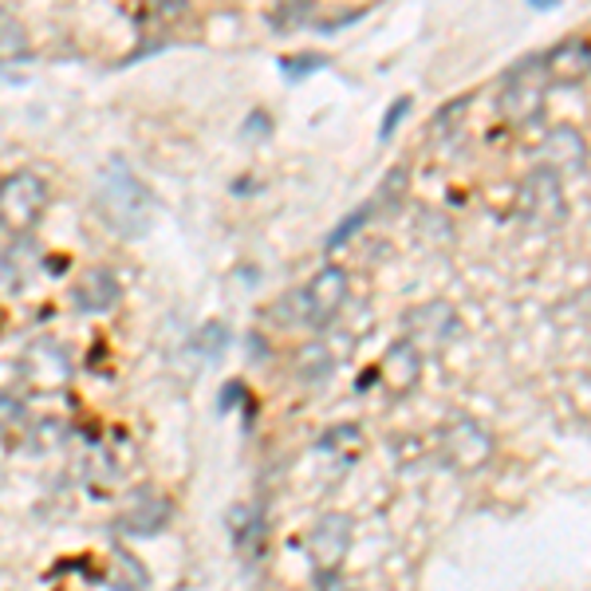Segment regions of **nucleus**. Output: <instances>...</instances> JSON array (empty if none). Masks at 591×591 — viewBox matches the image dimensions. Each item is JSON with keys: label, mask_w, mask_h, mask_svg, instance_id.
Masks as SVG:
<instances>
[{"label": "nucleus", "mask_w": 591, "mask_h": 591, "mask_svg": "<svg viewBox=\"0 0 591 591\" xmlns=\"http://www.w3.org/2000/svg\"><path fill=\"white\" fill-rule=\"evenodd\" d=\"M95 209L103 217V225L118 236H142L154 217V194L142 177L130 170V162L111 158L103 174H99L95 189Z\"/></svg>", "instance_id": "1"}, {"label": "nucleus", "mask_w": 591, "mask_h": 591, "mask_svg": "<svg viewBox=\"0 0 591 591\" xmlns=\"http://www.w3.org/2000/svg\"><path fill=\"white\" fill-rule=\"evenodd\" d=\"M347 300V273L344 268H324V273H315L304 288H296L288 300L276 304V312L288 315L292 324H312V327H324L332 324V315L344 308Z\"/></svg>", "instance_id": "2"}, {"label": "nucleus", "mask_w": 591, "mask_h": 591, "mask_svg": "<svg viewBox=\"0 0 591 591\" xmlns=\"http://www.w3.org/2000/svg\"><path fill=\"white\" fill-rule=\"evenodd\" d=\"M48 209V182L32 170H16L0 182V225L9 233H28Z\"/></svg>", "instance_id": "3"}, {"label": "nucleus", "mask_w": 591, "mask_h": 591, "mask_svg": "<svg viewBox=\"0 0 591 591\" xmlns=\"http://www.w3.org/2000/svg\"><path fill=\"white\" fill-rule=\"evenodd\" d=\"M544 91H548V76H544L541 56L524 59L505 76L501 88V115L509 118L512 127H529L532 118H541L544 107Z\"/></svg>", "instance_id": "4"}, {"label": "nucleus", "mask_w": 591, "mask_h": 591, "mask_svg": "<svg viewBox=\"0 0 591 591\" xmlns=\"http://www.w3.org/2000/svg\"><path fill=\"white\" fill-rule=\"evenodd\" d=\"M304 548H308V560H312L315 571L335 576L339 564L347 560V548H351V521H347L344 512H324V517L308 529Z\"/></svg>", "instance_id": "5"}, {"label": "nucleus", "mask_w": 591, "mask_h": 591, "mask_svg": "<svg viewBox=\"0 0 591 591\" xmlns=\"http://www.w3.org/2000/svg\"><path fill=\"white\" fill-rule=\"evenodd\" d=\"M442 453L453 470H482L493 457V438L482 422L473 418H453L442 430Z\"/></svg>", "instance_id": "6"}, {"label": "nucleus", "mask_w": 591, "mask_h": 591, "mask_svg": "<svg viewBox=\"0 0 591 591\" xmlns=\"http://www.w3.org/2000/svg\"><path fill=\"white\" fill-rule=\"evenodd\" d=\"M544 76L548 83H564V88H576L583 79H591V39L588 36H568L560 39L556 48H548L541 56Z\"/></svg>", "instance_id": "7"}, {"label": "nucleus", "mask_w": 591, "mask_h": 591, "mask_svg": "<svg viewBox=\"0 0 591 591\" xmlns=\"http://www.w3.org/2000/svg\"><path fill=\"white\" fill-rule=\"evenodd\" d=\"M560 174L552 166H541L536 174L524 182V194H521V209L532 217V221H541V225H560L564 221V194H560Z\"/></svg>", "instance_id": "8"}, {"label": "nucleus", "mask_w": 591, "mask_h": 591, "mask_svg": "<svg viewBox=\"0 0 591 591\" xmlns=\"http://www.w3.org/2000/svg\"><path fill=\"white\" fill-rule=\"evenodd\" d=\"M24 374H28V383H36L39 391H59L71 379L68 347H59L56 339H36L24 351Z\"/></svg>", "instance_id": "9"}, {"label": "nucleus", "mask_w": 591, "mask_h": 591, "mask_svg": "<svg viewBox=\"0 0 591 591\" xmlns=\"http://www.w3.org/2000/svg\"><path fill=\"white\" fill-rule=\"evenodd\" d=\"M406 320H410V347H418V351L422 347H442L445 339L457 335V312L450 304H442V300L414 308Z\"/></svg>", "instance_id": "10"}, {"label": "nucleus", "mask_w": 591, "mask_h": 591, "mask_svg": "<svg viewBox=\"0 0 591 591\" xmlns=\"http://www.w3.org/2000/svg\"><path fill=\"white\" fill-rule=\"evenodd\" d=\"M118 296H123V285H118V276L111 268H91L76 280L71 288V300H76L79 312L88 315H103L118 304Z\"/></svg>", "instance_id": "11"}, {"label": "nucleus", "mask_w": 591, "mask_h": 591, "mask_svg": "<svg viewBox=\"0 0 591 591\" xmlns=\"http://www.w3.org/2000/svg\"><path fill=\"white\" fill-rule=\"evenodd\" d=\"M418 371H422V351L410 344H394L391 351L383 355V363H379V379H383L394 394L410 391V386L418 383Z\"/></svg>", "instance_id": "12"}, {"label": "nucleus", "mask_w": 591, "mask_h": 591, "mask_svg": "<svg viewBox=\"0 0 591 591\" xmlns=\"http://www.w3.org/2000/svg\"><path fill=\"white\" fill-rule=\"evenodd\" d=\"M229 524V536H233V544L241 552L248 548H260V541H265V512L256 509V505H233L225 517Z\"/></svg>", "instance_id": "13"}, {"label": "nucleus", "mask_w": 591, "mask_h": 591, "mask_svg": "<svg viewBox=\"0 0 591 591\" xmlns=\"http://www.w3.org/2000/svg\"><path fill=\"white\" fill-rule=\"evenodd\" d=\"M166 521H170V501H147V505H138V509L127 512L123 529H127L130 536H154Z\"/></svg>", "instance_id": "14"}, {"label": "nucleus", "mask_w": 591, "mask_h": 591, "mask_svg": "<svg viewBox=\"0 0 591 591\" xmlns=\"http://www.w3.org/2000/svg\"><path fill=\"white\" fill-rule=\"evenodd\" d=\"M568 150H571V162H576V166L588 158V147H583V138L576 135V130H568V127L552 130L548 142H544V162H568Z\"/></svg>", "instance_id": "15"}, {"label": "nucleus", "mask_w": 591, "mask_h": 591, "mask_svg": "<svg viewBox=\"0 0 591 591\" xmlns=\"http://www.w3.org/2000/svg\"><path fill=\"white\" fill-rule=\"evenodd\" d=\"M229 344V327L221 324V320H209V324H201L194 332V339H189V347H194L201 359H213V355H221Z\"/></svg>", "instance_id": "16"}, {"label": "nucleus", "mask_w": 591, "mask_h": 591, "mask_svg": "<svg viewBox=\"0 0 591 591\" xmlns=\"http://www.w3.org/2000/svg\"><path fill=\"white\" fill-rule=\"evenodd\" d=\"M28 56V36H24V24L12 16H0V63L9 59Z\"/></svg>", "instance_id": "17"}, {"label": "nucleus", "mask_w": 591, "mask_h": 591, "mask_svg": "<svg viewBox=\"0 0 591 591\" xmlns=\"http://www.w3.org/2000/svg\"><path fill=\"white\" fill-rule=\"evenodd\" d=\"M359 445H363V433H359V426H335V430H327L324 438H320V445L315 450L320 453H359Z\"/></svg>", "instance_id": "18"}, {"label": "nucleus", "mask_w": 591, "mask_h": 591, "mask_svg": "<svg viewBox=\"0 0 591 591\" xmlns=\"http://www.w3.org/2000/svg\"><path fill=\"white\" fill-rule=\"evenodd\" d=\"M327 371H332L327 347H304V351H300V379H304V383H320V379H327Z\"/></svg>", "instance_id": "19"}, {"label": "nucleus", "mask_w": 591, "mask_h": 591, "mask_svg": "<svg viewBox=\"0 0 591 591\" xmlns=\"http://www.w3.org/2000/svg\"><path fill=\"white\" fill-rule=\"evenodd\" d=\"M371 213H374V201H371V206H359L351 217H344V221H339V225H335L332 233H327V248H339V245L347 241V236L359 233V229H363L367 221H371Z\"/></svg>", "instance_id": "20"}, {"label": "nucleus", "mask_w": 591, "mask_h": 591, "mask_svg": "<svg viewBox=\"0 0 591 591\" xmlns=\"http://www.w3.org/2000/svg\"><path fill=\"white\" fill-rule=\"evenodd\" d=\"M327 63V56H315V51H304V56H285L280 59V71H285L288 79H304L312 76V71H320Z\"/></svg>", "instance_id": "21"}, {"label": "nucleus", "mask_w": 591, "mask_h": 591, "mask_svg": "<svg viewBox=\"0 0 591 591\" xmlns=\"http://www.w3.org/2000/svg\"><path fill=\"white\" fill-rule=\"evenodd\" d=\"M406 115H410V95H398V99L391 103V107H386L383 123H379V142H386V138L394 135V127H398V123H403Z\"/></svg>", "instance_id": "22"}, {"label": "nucleus", "mask_w": 591, "mask_h": 591, "mask_svg": "<svg viewBox=\"0 0 591 591\" xmlns=\"http://www.w3.org/2000/svg\"><path fill=\"white\" fill-rule=\"evenodd\" d=\"M312 16V4H292V9H280L273 12V24L276 28H292V24H300V20Z\"/></svg>", "instance_id": "23"}, {"label": "nucleus", "mask_w": 591, "mask_h": 591, "mask_svg": "<svg viewBox=\"0 0 591 591\" xmlns=\"http://www.w3.org/2000/svg\"><path fill=\"white\" fill-rule=\"evenodd\" d=\"M241 398H245V386H241V383H236V379H233V383H225V391H221V398H217V410L229 414L236 403H241Z\"/></svg>", "instance_id": "24"}]
</instances>
